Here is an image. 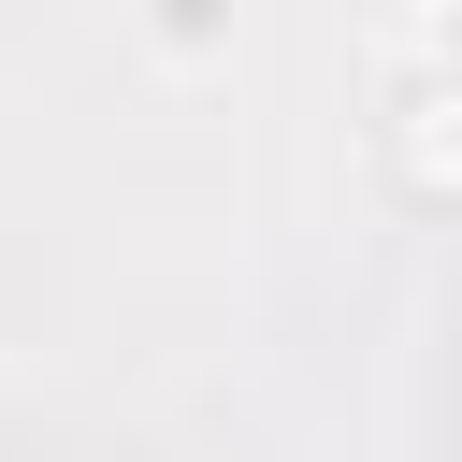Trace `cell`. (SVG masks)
Returning a JSON list of instances; mask_svg holds the SVG:
<instances>
[{
	"label": "cell",
	"mask_w": 462,
	"mask_h": 462,
	"mask_svg": "<svg viewBox=\"0 0 462 462\" xmlns=\"http://www.w3.org/2000/svg\"><path fill=\"white\" fill-rule=\"evenodd\" d=\"M375 130H390V159H404L419 188H462V87H448L433 58L390 72V116H375Z\"/></svg>",
	"instance_id": "1"
},
{
	"label": "cell",
	"mask_w": 462,
	"mask_h": 462,
	"mask_svg": "<svg viewBox=\"0 0 462 462\" xmlns=\"http://www.w3.org/2000/svg\"><path fill=\"white\" fill-rule=\"evenodd\" d=\"M130 29H144L173 72H217V58L245 43V0H130Z\"/></svg>",
	"instance_id": "2"
},
{
	"label": "cell",
	"mask_w": 462,
	"mask_h": 462,
	"mask_svg": "<svg viewBox=\"0 0 462 462\" xmlns=\"http://www.w3.org/2000/svg\"><path fill=\"white\" fill-rule=\"evenodd\" d=\"M419 58H433V72L462 87V0H433V14H419Z\"/></svg>",
	"instance_id": "3"
}]
</instances>
